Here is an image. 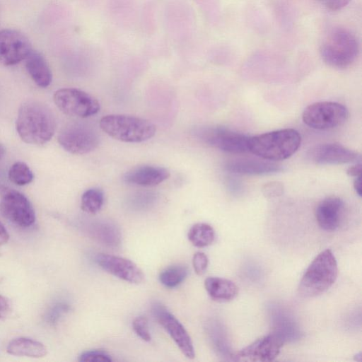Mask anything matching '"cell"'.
Here are the masks:
<instances>
[{"mask_svg":"<svg viewBox=\"0 0 362 362\" xmlns=\"http://www.w3.org/2000/svg\"><path fill=\"white\" fill-rule=\"evenodd\" d=\"M16 131L25 143L43 145L51 140L56 129L52 110L37 100H27L20 107L16 119Z\"/></svg>","mask_w":362,"mask_h":362,"instance_id":"obj_1","label":"cell"},{"mask_svg":"<svg viewBox=\"0 0 362 362\" xmlns=\"http://www.w3.org/2000/svg\"><path fill=\"white\" fill-rule=\"evenodd\" d=\"M301 136L294 129L287 128L249 138L248 151L269 161L288 158L300 146Z\"/></svg>","mask_w":362,"mask_h":362,"instance_id":"obj_2","label":"cell"},{"mask_svg":"<svg viewBox=\"0 0 362 362\" xmlns=\"http://www.w3.org/2000/svg\"><path fill=\"white\" fill-rule=\"evenodd\" d=\"M320 53L327 65L344 69L356 60L359 54V43L356 37L347 29L334 28L322 40Z\"/></svg>","mask_w":362,"mask_h":362,"instance_id":"obj_3","label":"cell"},{"mask_svg":"<svg viewBox=\"0 0 362 362\" xmlns=\"http://www.w3.org/2000/svg\"><path fill=\"white\" fill-rule=\"evenodd\" d=\"M337 263L332 252L327 249L318 254L305 270L298 288L303 298L319 296L328 290L337 276Z\"/></svg>","mask_w":362,"mask_h":362,"instance_id":"obj_4","label":"cell"},{"mask_svg":"<svg viewBox=\"0 0 362 362\" xmlns=\"http://www.w3.org/2000/svg\"><path fill=\"white\" fill-rule=\"evenodd\" d=\"M101 129L112 138L128 143H139L152 138L156 126L150 121L127 115H108L100 120Z\"/></svg>","mask_w":362,"mask_h":362,"instance_id":"obj_5","label":"cell"},{"mask_svg":"<svg viewBox=\"0 0 362 362\" xmlns=\"http://www.w3.org/2000/svg\"><path fill=\"white\" fill-rule=\"evenodd\" d=\"M349 117L347 108L341 103L323 101L308 105L302 119L309 127L317 130L331 129L342 125Z\"/></svg>","mask_w":362,"mask_h":362,"instance_id":"obj_6","label":"cell"},{"mask_svg":"<svg viewBox=\"0 0 362 362\" xmlns=\"http://www.w3.org/2000/svg\"><path fill=\"white\" fill-rule=\"evenodd\" d=\"M57 139L64 150L76 155L93 151L100 142L97 131L90 124L81 122H71L64 127Z\"/></svg>","mask_w":362,"mask_h":362,"instance_id":"obj_7","label":"cell"},{"mask_svg":"<svg viewBox=\"0 0 362 362\" xmlns=\"http://www.w3.org/2000/svg\"><path fill=\"white\" fill-rule=\"evenodd\" d=\"M195 136L208 146L230 153L248 151L249 136L218 126H204L194 131Z\"/></svg>","mask_w":362,"mask_h":362,"instance_id":"obj_8","label":"cell"},{"mask_svg":"<svg viewBox=\"0 0 362 362\" xmlns=\"http://www.w3.org/2000/svg\"><path fill=\"white\" fill-rule=\"evenodd\" d=\"M0 213L12 223L21 228H28L35 221L34 209L22 193L0 185Z\"/></svg>","mask_w":362,"mask_h":362,"instance_id":"obj_9","label":"cell"},{"mask_svg":"<svg viewBox=\"0 0 362 362\" xmlns=\"http://www.w3.org/2000/svg\"><path fill=\"white\" fill-rule=\"evenodd\" d=\"M53 100L63 113L72 117L86 118L100 110V103L95 98L77 88L59 89L54 92Z\"/></svg>","mask_w":362,"mask_h":362,"instance_id":"obj_10","label":"cell"},{"mask_svg":"<svg viewBox=\"0 0 362 362\" xmlns=\"http://www.w3.org/2000/svg\"><path fill=\"white\" fill-rule=\"evenodd\" d=\"M152 313L176 344L180 351L188 358L195 356L192 339L181 322L160 303L152 304Z\"/></svg>","mask_w":362,"mask_h":362,"instance_id":"obj_11","label":"cell"},{"mask_svg":"<svg viewBox=\"0 0 362 362\" xmlns=\"http://www.w3.org/2000/svg\"><path fill=\"white\" fill-rule=\"evenodd\" d=\"M32 50L29 39L21 32L11 28L0 30V64L15 65L24 60Z\"/></svg>","mask_w":362,"mask_h":362,"instance_id":"obj_12","label":"cell"},{"mask_svg":"<svg viewBox=\"0 0 362 362\" xmlns=\"http://www.w3.org/2000/svg\"><path fill=\"white\" fill-rule=\"evenodd\" d=\"M97 264L107 273L131 284H141L144 279L143 271L132 261L112 255L98 254Z\"/></svg>","mask_w":362,"mask_h":362,"instance_id":"obj_13","label":"cell"},{"mask_svg":"<svg viewBox=\"0 0 362 362\" xmlns=\"http://www.w3.org/2000/svg\"><path fill=\"white\" fill-rule=\"evenodd\" d=\"M284 344L282 337L276 333L257 339L238 354L244 361L267 362L274 360Z\"/></svg>","mask_w":362,"mask_h":362,"instance_id":"obj_14","label":"cell"},{"mask_svg":"<svg viewBox=\"0 0 362 362\" xmlns=\"http://www.w3.org/2000/svg\"><path fill=\"white\" fill-rule=\"evenodd\" d=\"M308 156L319 165H340L361 160V156L338 144H325L314 147Z\"/></svg>","mask_w":362,"mask_h":362,"instance_id":"obj_15","label":"cell"},{"mask_svg":"<svg viewBox=\"0 0 362 362\" xmlns=\"http://www.w3.org/2000/svg\"><path fill=\"white\" fill-rule=\"evenodd\" d=\"M345 206L337 197H329L318 203L315 215L319 226L326 231L338 229L343 223Z\"/></svg>","mask_w":362,"mask_h":362,"instance_id":"obj_16","label":"cell"},{"mask_svg":"<svg viewBox=\"0 0 362 362\" xmlns=\"http://www.w3.org/2000/svg\"><path fill=\"white\" fill-rule=\"evenodd\" d=\"M170 171L163 167L144 165L127 171L123 176L129 185L153 187L159 185L170 177Z\"/></svg>","mask_w":362,"mask_h":362,"instance_id":"obj_17","label":"cell"},{"mask_svg":"<svg viewBox=\"0 0 362 362\" xmlns=\"http://www.w3.org/2000/svg\"><path fill=\"white\" fill-rule=\"evenodd\" d=\"M225 169L232 173L241 175H266L279 172L280 165L269 160L264 161L251 158H238L228 161Z\"/></svg>","mask_w":362,"mask_h":362,"instance_id":"obj_18","label":"cell"},{"mask_svg":"<svg viewBox=\"0 0 362 362\" xmlns=\"http://www.w3.org/2000/svg\"><path fill=\"white\" fill-rule=\"evenodd\" d=\"M25 68L37 86L47 88L52 82V71L45 58L37 51L32 50L25 59Z\"/></svg>","mask_w":362,"mask_h":362,"instance_id":"obj_19","label":"cell"},{"mask_svg":"<svg viewBox=\"0 0 362 362\" xmlns=\"http://www.w3.org/2000/svg\"><path fill=\"white\" fill-rule=\"evenodd\" d=\"M6 352L16 356L42 358L47 354L46 346L40 341L28 338L18 337L10 341Z\"/></svg>","mask_w":362,"mask_h":362,"instance_id":"obj_20","label":"cell"},{"mask_svg":"<svg viewBox=\"0 0 362 362\" xmlns=\"http://www.w3.org/2000/svg\"><path fill=\"white\" fill-rule=\"evenodd\" d=\"M204 287L209 296L214 300L226 302L234 299L238 293V288L230 280L220 277H208L204 281Z\"/></svg>","mask_w":362,"mask_h":362,"instance_id":"obj_21","label":"cell"},{"mask_svg":"<svg viewBox=\"0 0 362 362\" xmlns=\"http://www.w3.org/2000/svg\"><path fill=\"white\" fill-rule=\"evenodd\" d=\"M89 233L92 238L109 247H117L121 243L120 230L115 223L110 221H90Z\"/></svg>","mask_w":362,"mask_h":362,"instance_id":"obj_22","label":"cell"},{"mask_svg":"<svg viewBox=\"0 0 362 362\" xmlns=\"http://www.w3.org/2000/svg\"><path fill=\"white\" fill-rule=\"evenodd\" d=\"M187 238L194 246L204 247L210 245L214 242L215 231L207 223H197L189 228Z\"/></svg>","mask_w":362,"mask_h":362,"instance_id":"obj_23","label":"cell"},{"mask_svg":"<svg viewBox=\"0 0 362 362\" xmlns=\"http://www.w3.org/2000/svg\"><path fill=\"white\" fill-rule=\"evenodd\" d=\"M104 203V193L102 189L94 187L87 189L81 196V208L89 214L98 213Z\"/></svg>","mask_w":362,"mask_h":362,"instance_id":"obj_24","label":"cell"},{"mask_svg":"<svg viewBox=\"0 0 362 362\" xmlns=\"http://www.w3.org/2000/svg\"><path fill=\"white\" fill-rule=\"evenodd\" d=\"M188 269L184 265H173L163 269L158 279L161 284L167 288H174L180 285L186 279Z\"/></svg>","mask_w":362,"mask_h":362,"instance_id":"obj_25","label":"cell"},{"mask_svg":"<svg viewBox=\"0 0 362 362\" xmlns=\"http://www.w3.org/2000/svg\"><path fill=\"white\" fill-rule=\"evenodd\" d=\"M8 178L17 185H25L33 180V174L28 165L21 161L14 163L8 170Z\"/></svg>","mask_w":362,"mask_h":362,"instance_id":"obj_26","label":"cell"},{"mask_svg":"<svg viewBox=\"0 0 362 362\" xmlns=\"http://www.w3.org/2000/svg\"><path fill=\"white\" fill-rule=\"evenodd\" d=\"M81 362H110L112 361L110 354L101 350H90L83 352L78 358Z\"/></svg>","mask_w":362,"mask_h":362,"instance_id":"obj_27","label":"cell"},{"mask_svg":"<svg viewBox=\"0 0 362 362\" xmlns=\"http://www.w3.org/2000/svg\"><path fill=\"white\" fill-rule=\"evenodd\" d=\"M132 327L136 335L142 340L151 341V336L148 329V320L145 317H136L132 322Z\"/></svg>","mask_w":362,"mask_h":362,"instance_id":"obj_28","label":"cell"},{"mask_svg":"<svg viewBox=\"0 0 362 362\" xmlns=\"http://www.w3.org/2000/svg\"><path fill=\"white\" fill-rule=\"evenodd\" d=\"M208 264V257L204 252H197L193 255L192 266L197 274L202 275L206 272Z\"/></svg>","mask_w":362,"mask_h":362,"instance_id":"obj_29","label":"cell"},{"mask_svg":"<svg viewBox=\"0 0 362 362\" xmlns=\"http://www.w3.org/2000/svg\"><path fill=\"white\" fill-rule=\"evenodd\" d=\"M262 192L266 197H276L283 194L284 185L279 182H270L264 185Z\"/></svg>","mask_w":362,"mask_h":362,"instance_id":"obj_30","label":"cell"},{"mask_svg":"<svg viewBox=\"0 0 362 362\" xmlns=\"http://www.w3.org/2000/svg\"><path fill=\"white\" fill-rule=\"evenodd\" d=\"M155 194L151 193H143L137 194L135 199L133 200V204L136 207L144 208L149 204L151 205L155 200Z\"/></svg>","mask_w":362,"mask_h":362,"instance_id":"obj_31","label":"cell"},{"mask_svg":"<svg viewBox=\"0 0 362 362\" xmlns=\"http://www.w3.org/2000/svg\"><path fill=\"white\" fill-rule=\"evenodd\" d=\"M322 5L331 11H339L346 7L351 0H317Z\"/></svg>","mask_w":362,"mask_h":362,"instance_id":"obj_32","label":"cell"},{"mask_svg":"<svg viewBox=\"0 0 362 362\" xmlns=\"http://www.w3.org/2000/svg\"><path fill=\"white\" fill-rule=\"evenodd\" d=\"M11 311L9 301L3 296L0 295V320L5 319Z\"/></svg>","mask_w":362,"mask_h":362,"instance_id":"obj_33","label":"cell"},{"mask_svg":"<svg viewBox=\"0 0 362 362\" xmlns=\"http://www.w3.org/2000/svg\"><path fill=\"white\" fill-rule=\"evenodd\" d=\"M346 173L348 175H349L351 177H357L361 176V163H356L355 165L349 167L346 170Z\"/></svg>","mask_w":362,"mask_h":362,"instance_id":"obj_34","label":"cell"},{"mask_svg":"<svg viewBox=\"0 0 362 362\" xmlns=\"http://www.w3.org/2000/svg\"><path fill=\"white\" fill-rule=\"evenodd\" d=\"M8 239L9 235L4 225L0 221V246L6 244Z\"/></svg>","mask_w":362,"mask_h":362,"instance_id":"obj_35","label":"cell"},{"mask_svg":"<svg viewBox=\"0 0 362 362\" xmlns=\"http://www.w3.org/2000/svg\"><path fill=\"white\" fill-rule=\"evenodd\" d=\"M354 187L358 196H361V176L356 177L354 182Z\"/></svg>","mask_w":362,"mask_h":362,"instance_id":"obj_36","label":"cell"},{"mask_svg":"<svg viewBox=\"0 0 362 362\" xmlns=\"http://www.w3.org/2000/svg\"><path fill=\"white\" fill-rule=\"evenodd\" d=\"M5 154V148L4 146L0 144V159L4 156Z\"/></svg>","mask_w":362,"mask_h":362,"instance_id":"obj_37","label":"cell"}]
</instances>
